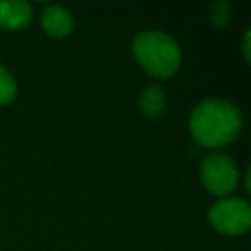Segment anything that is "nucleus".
<instances>
[{"label":"nucleus","mask_w":251,"mask_h":251,"mask_svg":"<svg viewBox=\"0 0 251 251\" xmlns=\"http://www.w3.org/2000/svg\"><path fill=\"white\" fill-rule=\"evenodd\" d=\"M208 222L219 232L227 236H239L250 229L251 208L244 200L224 198L210 208Z\"/></svg>","instance_id":"7ed1b4c3"},{"label":"nucleus","mask_w":251,"mask_h":251,"mask_svg":"<svg viewBox=\"0 0 251 251\" xmlns=\"http://www.w3.org/2000/svg\"><path fill=\"white\" fill-rule=\"evenodd\" d=\"M201 181L210 193L226 196L237 188L239 172L232 158L224 153H212L201 164Z\"/></svg>","instance_id":"20e7f679"},{"label":"nucleus","mask_w":251,"mask_h":251,"mask_svg":"<svg viewBox=\"0 0 251 251\" xmlns=\"http://www.w3.org/2000/svg\"><path fill=\"white\" fill-rule=\"evenodd\" d=\"M16 93H18V88H16V81L12 74L4 66H0V105L11 103Z\"/></svg>","instance_id":"6e6552de"},{"label":"nucleus","mask_w":251,"mask_h":251,"mask_svg":"<svg viewBox=\"0 0 251 251\" xmlns=\"http://www.w3.org/2000/svg\"><path fill=\"white\" fill-rule=\"evenodd\" d=\"M133 52L150 76L167 79L177 73L182 53L172 36L160 31H143L134 38Z\"/></svg>","instance_id":"f03ea898"},{"label":"nucleus","mask_w":251,"mask_h":251,"mask_svg":"<svg viewBox=\"0 0 251 251\" xmlns=\"http://www.w3.org/2000/svg\"><path fill=\"white\" fill-rule=\"evenodd\" d=\"M250 43H251V33H250V31H246V35H244V38H243V55H244V59H246L248 62L251 60Z\"/></svg>","instance_id":"9d476101"},{"label":"nucleus","mask_w":251,"mask_h":251,"mask_svg":"<svg viewBox=\"0 0 251 251\" xmlns=\"http://www.w3.org/2000/svg\"><path fill=\"white\" fill-rule=\"evenodd\" d=\"M230 18H232V9L227 2H215L210 7V19H212L213 26L219 29L226 28L230 23Z\"/></svg>","instance_id":"1a4fd4ad"},{"label":"nucleus","mask_w":251,"mask_h":251,"mask_svg":"<svg viewBox=\"0 0 251 251\" xmlns=\"http://www.w3.org/2000/svg\"><path fill=\"white\" fill-rule=\"evenodd\" d=\"M42 26L53 38H64L74 29V19L60 5H49L42 12Z\"/></svg>","instance_id":"423d86ee"},{"label":"nucleus","mask_w":251,"mask_h":251,"mask_svg":"<svg viewBox=\"0 0 251 251\" xmlns=\"http://www.w3.org/2000/svg\"><path fill=\"white\" fill-rule=\"evenodd\" d=\"M140 108L147 117H158L165 108V93L160 86L150 84L140 97Z\"/></svg>","instance_id":"0eeeda50"},{"label":"nucleus","mask_w":251,"mask_h":251,"mask_svg":"<svg viewBox=\"0 0 251 251\" xmlns=\"http://www.w3.org/2000/svg\"><path fill=\"white\" fill-rule=\"evenodd\" d=\"M243 117L232 101L208 98L196 105L189 119V129L196 141L206 148H220L232 143L241 133Z\"/></svg>","instance_id":"f257e3e1"},{"label":"nucleus","mask_w":251,"mask_h":251,"mask_svg":"<svg viewBox=\"0 0 251 251\" xmlns=\"http://www.w3.org/2000/svg\"><path fill=\"white\" fill-rule=\"evenodd\" d=\"M33 18L31 5L25 0H5L0 2V28L7 31L23 29Z\"/></svg>","instance_id":"39448f33"}]
</instances>
